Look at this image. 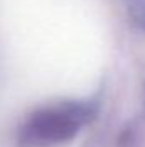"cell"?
<instances>
[{
	"label": "cell",
	"instance_id": "obj_1",
	"mask_svg": "<svg viewBox=\"0 0 145 147\" xmlns=\"http://www.w3.org/2000/svg\"><path fill=\"white\" fill-rule=\"evenodd\" d=\"M34 128L44 137H63L70 134L75 125L72 118L62 113H43L34 121Z\"/></svg>",
	"mask_w": 145,
	"mask_h": 147
}]
</instances>
